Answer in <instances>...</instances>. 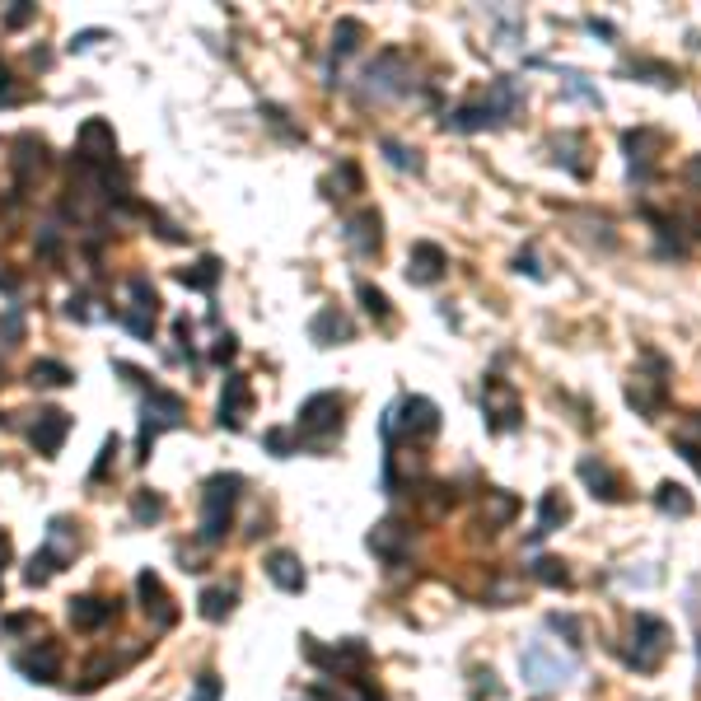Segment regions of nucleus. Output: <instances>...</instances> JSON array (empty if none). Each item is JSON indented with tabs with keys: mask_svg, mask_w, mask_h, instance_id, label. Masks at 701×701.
Masks as SVG:
<instances>
[{
	"mask_svg": "<svg viewBox=\"0 0 701 701\" xmlns=\"http://www.w3.org/2000/svg\"><path fill=\"white\" fill-rule=\"evenodd\" d=\"M519 673L533 692H552V688H566L575 678V659L562 655L552 641H533L524 655H519Z\"/></svg>",
	"mask_w": 701,
	"mask_h": 701,
	"instance_id": "f257e3e1",
	"label": "nucleus"
},
{
	"mask_svg": "<svg viewBox=\"0 0 701 701\" xmlns=\"http://www.w3.org/2000/svg\"><path fill=\"white\" fill-rule=\"evenodd\" d=\"M239 477L234 472H215L201 491V538L206 543H220L224 528H230V514H234V501H239Z\"/></svg>",
	"mask_w": 701,
	"mask_h": 701,
	"instance_id": "f03ea898",
	"label": "nucleus"
},
{
	"mask_svg": "<svg viewBox=\"0 0 701 701\" xmlns=\"http://www.w3.org/2000/svg\"><path fill=\"white\" fill-rule=\"evenodd\" d=\"M664 655H669V622L655 617V612H641L636 617V646L627 655V664L636 673H655L659 664H664Z\"/></svg>",
	"mask_w": 701,
	"mask_h": 701,
	"instance_id": "7ed1b4c3",
	"label": "nucleus"
},
{
	"mask_svg": "<svg viewBox=\"0 0 701 701\" xmlns=\"http://www.w3.org/2000/svg\"><path fill=\"white\" fill-rule=\"evenodd\" d=\"M182 398L178 393H164V388H150V402H146V421H140V459H150V444L159 430H173L182 426Z\"/></svg>",
	"mask_w": 701,
	"mask_h": 701,
	"instance_id": "20e7f679",
	"label": "nucleus"
},
{
	"mask_svg": "<svg viewBox=\"0 0 701 701\" xmlns=\"http://www.w3.org/2000/svg\"><path fill=\"white\" fill-rule=\"evenodd\" d=\"M407 56L402 52H379L375 56V66L365 71V94H375V98H388V94H402L407 89Z\"/></svg>",
	"mask_w": 701,
	"mask_h": 701,
	"instance_id": "39448f33",
	"label": "nucleus"
},
{
	"mask_svg": "<svg viewBox=\"0 0 701 701\" xmlns=\"http://www.w3.org/2000/svg\"><path fill=\"white\" fill-rule=\"evenodd\" d=\"M664 375H669V365H664V356H659L655 360V375H631V384H627V402L641 411L646 421H655L659 407H664V393H669Z\"/></svg>",
	"mask_w": 701,
	"mask_h": 701,
	"instance_id": "423d86ee",
	"label": "nucleus"
},
{
	"mask_svg": "<svg viewBox=\"0 0 701 701\" xmlns=\"http://www.w3.org/2000/svg\"><path fill=\"white\" fill-rule=\"evenodd\" d=\"M342 393H314L304 407H300V430L304 435H333L342 430Z\"/></svg>",
	"mask_w": 701,
	"mask_h": 701,
	"instance_id": "0eeeda50",
	"label": "nucleus"
},
{
	"mask_svg": "<svg viewBox=\"0 0 701 701\" xmlns=\"http://www.w3.org/2000/svg\"><path fill=\"white\" fill-rule=\"evenodd\" d=\"M486 426L491 430H514V426H524V407L519 398H514V388L505 379H486Z\"/></svg>",
	"mask_w": 701,
	"mask_h": 701,
	"instance_id": "6e6552de",
	"label": "nucleus"
},
{
	"mask_svg": "<svg viewBox=\"0 0 701 701\" xmlns=\"http://www.w3.org/2000/svg\"><path fill=\"white\" fill-rule=\"evenodd\" d=\"M580 482L589 486V496L594 501H608V505H622L627 501V486H622V477L608 468V463H599V459H580Z\"/></svg>",
	"mask_w": 701,
	"mask_h": 701,
	"instance_id": "1a4fd4ad",
	"label": "nucleus"
},
{
	"mask_svg": "<svg viewBox=\"0 0 701 701\" xmlns=\"http://www.w3.org/2000/svg\"><path fill=\"white\" fill-rule=\"evenodd\" d=\"M444 266H449V258H444L440 243H417V249L407 253V281L411 285H435L444 276Z\"/></svg>",
	"mask_w": 701,
	"mask_h": 701,
	"instance_id": "9d476101",
	"label": "nucleus"
},
{
	"mask_svg": "<svg viewBox=\"0 0 701 701\" xmlns=\"http://www.w3.org/2000/svg\"><path fill=\"white\" fill-rule=\"evenodd\" d=\"M393 421H402V430L407 435H421V440H430L440 430V407L430 402V398H407L398 411H393Z\"/></svg>",
	"mask_w": 701,
	"mask_h": 701,
	"instance_id": "9b49d317",
	"label": "nucleus"
},
{
	"mask_svg": "<svg viewBox=\"0 0 701 701\" xmlns=\"http://www.w3.org/2000/svg\"><path fill=\"white\" fill-rule=\"evenodd\" d=\"M136 589H140V599H146V612L155 617V627H159V631H169V627L178 622V608L169 604V594H164V580H159L155 570H140Z\"/></svg>",
	"mask_w": 701,
	"mask_h": 701,
	"instance_id": "f8f14e48",
	"label": "nucleus"
},
{
	"mask_svg": "<svg viewBox=\"0 0 701 701\" xmlns=\"http://www.w3.org/2000/svg\"><path fill=\"white\" fill-rule=\"evenodd\" d=\"M80 155H85L89 164H113L117 159V136H113L108 122L89 117L85 127H80Z\"/></svg>",
	"mask_w": 701,
	"mask_h": 701,
	"instance_id": "ddd939ff",
	"label": "nucleus"
},
{
	"mask_svg": "<svg viewBox=\"0 0 701 701\" xmlns=\"http://www.w3.org/2000/svg\"><path fill=\"white\" fill-rule=\"evenodd\" d=\"M66 430H71V417L52 407V411H38V421H33V430H29V440H33L38 453H47V459H52V453L61 449V440H66Z\"/></svg>",
	"mask_w": 701,
	"mask_h": 701,
	"instance_id": "4468645a",
	"label": "nucleus"
},
{
	"mask_svg": "<svg viewBox=\"0 0 701 701\" xmlns=\"http://www.w3.org/2000/svg\"><path fill=\"white\" fill-rule=\"evenodd\" d=\"M659 146H664V136L650 131V127L622 131V150H627V159H631V173H636V178H650V164H655V150H659Z\"/></svg>",
	"mask_w": 701,
	"mask_h": 701,
	"instance_id": "2eb2a0df",
	"label": "nucleus"
},
{
	"mask_svg": "<svg viewBox=\"0 0 701 701\" xmlns=\"http://www.w3.org/2000/svg\"><path fill=\"white\" fill-rule=\"evenodd\" d=\"M113 617H117V599H94V594L71 599V627L75 631H98V627H108Z\"/></svg>",
	"mask_w": 701,
	"mask_h": 701,
	"instance_id": "dca6fc26",
	"label": "nucleus"
},
{
	"mask_svg": "<svg viewBox=\"0 0 701 701\" xmlns=\"http://www.w3.org/2000/svg\"><path fill=\"white\" fill-rule=\"evenodd\" d=\"M407 543H411V528L402 519H384V524H375V533H369V552L384 556V562H402Z\"/></svg>",
	"mask_w": 701,
	"mask_h": 701,
	"instance_id": "f3484780",
	"label": "nucleus"
},
{
	"mask_svg": "<svg viewBox=\"0 0 701 701\" xmlns=\"http://www.w3.org/2000/svg\"><path fill=\"white\" fill-rule=\"evenodd\" d=\"M14 669L33 678V683H52L56 669H61V650L52 641H43V650H24V655H14Z\"/></svg>",
	"mask_w": 701,
	"mask_h": 701,
	"instance_id": "a211bd4d",
	"label": "nucleus"
},
{
	"mask_svg": "<svg viewBox=\"0 0 701 701\" xmlns=\"http://www.w3.org/2000/svg\"><path fill=\"white\" fill-rule=\"evenodd\" d=\"M249 379L243 375H230L224 379V393H220V426H230V430H239L243 426V417H249Z\"/></svg>",
	"mask_w": 701,
	"mask_h": 701,
	"instance_id": "6ab92c4d",
	"label": "nucleus"
},
{
	"mask_svg": "<svg viewBox=\"0 0 701 701\" xmlns=\"http://www.w3.org/2000/svg\"><path fill=\"white\" fill-rule=\"evenodd\" d=\"M350 333H356V327H350V318L342 314V308H318L314 314V323H308V337H314L318 346H333V342H350Z\"/></svg>",
	"mask_w": 701,
	"mask_h": 701,
	"instance_id": "aec40b11",
	"label": "nucleus"
},
{
	"mask_svg": "<svg viewBox=\"0 0 701 701\" xmlns=\"http://www.w3.org/2000/svg\"><path fill=\"white\" fill-rule=\"evenodd\" d=\"M379 215L375 211H360L356 220L346 224V239H350V249H356L360 258H375L379 253V243H384V230H379Z\"/></svg>",
	"mask_w": 701,
	"mask_h": 701,
	"instance_id": "412c9836",
	"label": "nucleus"
},
{
	"mask_svg": "<svg viewBox=\"0 0 701 701\" xmlns=\"http://www.w3.org/2000/svg\"><path fill=\"white\" fill-rule=\"evenodd\" d=\"M266 575H272V585L285 589V594L304 589V566H300L295 552H272V556H266Z\"/></svg>",
	"mask_w": 701,
	"mask_h": 701,
	"instance_id": "4be33fe9",
	"label": "nucleus"
},
{
	"mask_svg": "<svg viewBox=\"0 0 701 701\" xmlns=\"http://www.w3.org/2000/svg\"><path fill=\"white\" fill-rule=\"evenodd\" d=\"M486 108L496 113V122H510L514 113L524 108V85H519V80H510V75L496 80V85H491V94H486Z\"/></svg>",
	"mask_w": 701,
	"mask_h": 701,
	"instance_id": "5701e85b",
	"label": "nucleus"
},
{
	"mask_svg": "<svg viewBox=\"0 0 701 701\" xmlns=\"http://www.w3.org/2000/svg\"><path fill=\"white\" fill-rule=\"evenodd\" d=\"M566 519H570V505H566V496H562V491H547V496H543V505H538V528H533V543H538V538H547V533H556V528H562Z\"/></svg>",
	"mask_w": 701,
	"mask_h": 701,
	"instance_id": "b1692460",
	"label": "nucleus"
},
{
	"mask_svg": "<svg viewBox=\"0 0 701 701\" xmlns=\"http://www.w3.org/2000/svg\"><path fill=\"white\" fill-rule=\"evenodd\" d=\"M482 127H496V113L486 103H468V108L444 117V131H482Z\"/></svg>",
	"mask_w": 701,
	"mask_h": 701,
	"instance_id": "393cba45",
	"label": "nucleus"
},
{
	"mask_svg": "<svg viewBox=\"0 0 701 701\" xmlns=\"http://www.w3.org/2000/svg\"><path fill=\"white\" fill-rule=\"evenodd\" d=\"M655 505L664 510V514H678V519H692V496H688V486H678V482H659L655 491Z\"/></svg>",
	"mask_w": 701,
	"mask_h": 701,
	"instance_id": "a878e982",
	"label": "nucleus"
},
{
	"mask_svg": "<svg viewBox=\"0 0 701 701\" xmlns=\"http://www.w3.org/2000/svg\"><path fill=\"white\" fill-rule=\"evenodd\" d=\"M178 281L188 285V291H211V285L220 281V262H215V258H201V262H192V266H182Z\"/></svg>",
	"mask_w": 701,
	"mask_h": 701,
	"instance_id": "bb28decb",
	"label": "nucleus"
},
{
	"mask_svg": "<svg viewBox=\"0 0 701 701\" xmlns=\"http://www.w3.org/2000/svg\"><path fill=\"white\" fill-rule=\"evenodd\" d=\"M528 570H533V580L547 585V589H566L570 585V570H566V562H556V556H538Z\"/></svg>",
	"mask_w": 701,
	"mask_h": 701,
	"instance_id": "cd10ccee",
	"label": "nucleus"
},
{
	"mask_svg": "<svg viewBox=\"0 0 701 701\" xmlns=\"http://www.w3.org/2000/svg\"><path fill=\"white\" fill-rule=\"evenodd\" d=\"M514 510H519V501H514V496H505V491H486L482 519H486V528H496V524H510L514 519Z\"/></svg>",
	"mask_w": 701,
	"mask_h": 701,
	"instance_id": "c85d7f7f",
	"label": "nucleus"
},
{
	"mask_svg": "<svg viewBox=\"0 0 701 701\" xmlns=\"http://www.w3.org/2000/svg\"><path fill=\"white\" fill-rule=\"evenodd\" d=\"M197 604H201V617H206V622H224V617L234 612V589H206Z\"/></svg>",
	"mask_w": 701,
	"mask_h": 701,
	"instance_id": "c756f323",
	"label": "nucleus"
},
{
	"mask_svg": "<svg viewBox=\"0 0 701 701\" xmlns=\"http://www.w3.org/2000/svg\"><path fill=\"white\" fill-rule=\"evenodd\" d=\"M19 155H14V173L19 178H29L33 173V164L43 169V140H33V136H19V146H14Z\"/></svg>",
	"mask_w": 701,
	"mask_h": 701,
	"instance_id": "7c9ffc66",
	"label": "nucleus"
},
{
	"mask_svg": "<svg viewBox=\"0 0 701 701\" xmlns=\"http://www.w3.org/2000/svg\"><path fill=\"white\" fill-rule=\"evenodd\" d=\"M56 570H61V556L43 547V552H33V562H29V570H24V580H29V585H47Z\"/></svg>",
	"mask_w": 701,
	"mask_h": 701,
	"instance_id": "2f4dec72",
	"label": "nucleus"
},
{
	"mask_svg": "<svg viewBox=\"0 0 701 701\" xmlns=\"http://www.w3.org/2000/svg\"><path fill=\"white\" fill-rule=\"evenodd\" d=\"M360 33H365V29L356 24V19H342L337 33H333V61H342V56L356 52V47H360Z\"/></svg>",
	"mask_w": 701,
	"mask_h": 701,
	"instance_id": "473e14b6",
	"label": "nucleus"
},
{
	"mask_svg": "<svg viewBox=\"0 0 701 701\" xmlns=\"http://www.w3.org/2000/svg\"><path fill=\"white\" fill-rule=\"evenodd\" d=\"M29 375H33V384H47V388H66V384L75 379L61 360H38V365L29 369Z\"/></svg>",
	"mask_w": 701,
	"mask_h": 701,
	"instance_id": "72a5a7b5",
	"label": "nucleus"
},
{
	"mask_svg": "<svg viewBox=\"0 0 701 701\" xmlns=\"http://www.w3.org/2000/svg\"><path fill=\"white\" fill-rule=\"evenodd\" d=\"M580 150H585V140H580V136H566V146H562V140H556V164H566V169H570L575 178H589V164H580V159H575Z\"/></svg>",
	"mask_w": 701,
	"mask_h": 701,
	"instance_id": "f704fd0d",
	"label": "nucleus"
},
{
	"mask_svg": "<svg viewBox=\"0 0 701 701\" xmlns=\"http://www.w3.org/2000/svg\"><path fill=\"white\" fill-rule=\"evenodd\" d=\"M356 291H360V300H365V314H369V318H379V323L393 318V308H388V295H384V291H375L369 281H360Z\"/></svg>",
	"mask_w": 701,
	"mask_h": 701,
	"instance_id": "c9c22d12",
	"label": "nucleus"
},
{
	"mask_svg": "<svg viewBox=\"0 0 701 701\" xmlns=\"http://www.w3.org/2000/svg\"><path fill=\"white\" fill-rule=\"evenodd\" d=\"M562 80H566V94H575V98L594 103V108H604V94L589 85V75H580V71H562Z\"/></svg>",
	"mask_w": 701,
	"mask_h": 701,
	"instance_id": "e433bc0d",
	"label": "nucleus"
},
{
	"mask_svg": "<svg viewBox=\"0 0 701 701\" xmlns=\"http://www.w3.org/2000/svg\"><path fill=\"white\" fill-rule=\"evenodd\" d=\"M127 291H131V300H136V304H131L136 314H146V318H155V308H159V295L150 291V281H140V276H131V281H127Z\"/></svg>",
	"mask_w": 701,
	"mask_h": 701,
	"instance_id": "4c0bfd02",
	"label": "nucleus"
},
{
	"mask_svg": "<svg viewBox=\"0 0 701 701\" xmlns=\"http://www.w3.org/2000/svg\"><path fill=\"white\" fill-rule=\"evenodd\" d=\"M384 155H388V164H393V169H411V173H421V155H417V150H407L402 140H384Z\"/></svg>",
	"mask_w": 701,
	"mask_h": 701,
	"instance_id": "58836bf2",
	"label": "nucleus"
},
{
	"mask_svg": "<svg viewBox=\"0 0 701 701\" xmlns=\"http://www.w3.org/2000/svg\"><path fill=\"white\" fill-rule=\"evenodd\" d=\"M131 514H136L140 524H155V519H164V501H159V496H150V491H140L136 505H131Z\"/></svg>",
	"mask_w": 701,
	"mask_h": 701,
	"instance_id": "ea45409f",
	"label": "nucleus"
},
{
	"mask_svg": "<svg viewBox=\"0 0 701 701\" xmlns=\"http://www.w3.org/2000/svg\"><path fill=\"white\" fill-rule=\"evenodd\" d=\"M113 673H117V659H98V664H89V678H85V683H80V692H94V688H103Z\"/></svg>",
	"mask_w": 701,
	"mask_h": 701,
	"instance_id": "a19ab883",
	"label": "nucleus"
},
{
	"mask_svg": "<svg viewBox=\"0 0 701 701\" xmlns=\"http://www.w3.org/2000/svg\"><path fill=\"white\" fill-rule=\"evenodd\" d=\"M552 627H556V631H566V636H570V646H585V631H580V622H575L570 612H566V617H562V612H552Z\"/></svg>",
	"mask_w": 701,
	"mask_h": 701,
	"instance_id": "79ce46f5",
	"label": "nucleus"
},
{
	"mask_svg": "<svg viewBox=\"0 0 701 701\" xmlns=\"http://www.w3.org/2000/svg\"><path fill=\"white\" fill-rule=\"evenodd\" d=\"M10 103H19V85H14L10 66H5V61H0V108H10Z\"/></svg>",
	"mask_w": 701,
	"mask_h": 701,
	"instance_id": "37998d69",
	"label": "nucleus"
},
{
	"mask_svg": "<svg viewBox=\"0 0 701 701\" xmlns=\"http://www.w3.org/2000/svg\"><path fill=\"white\" fill-rule=\"evenodd\" d=\"M192 701H220V678H215V673H201V678H197Z\"/></svg>",
	"mask_w": 701,
	"mask_h": 701,
	"instance_id": "c03bdc74",
	"label": "nucleus"
},
{
	"mask_svg": "<svg viewBox=\"0 0 701 701\" xmlns=\"http://www.w3.org/2000/svg\"><path fill=\"white\" fill-rule=\"evenodd\" d=\"M266 449L281 453V459H291V453H295V444H291V435H285V430H266Z\"/></svg>",
	"mask_w": 701,
	"mask_h": 701,
	"instance_id": "a18cd8bd",
	"label": "nucleus"
},
{
	"mask_svg": "<svg viewBox=\"0 0 701 701\" xmlns=\"http://www.w3.org/2000/svg\"><path fill=\"white\" fill-rule=\"evenodd\" d=\"M514 266H519V272H528L533 281H547V272L538 266V258H533V253H519V258H514Z\"/></svg>",
	"mask_w": 701,
	"mask_h": 701,
	"instance_id": "49530a36",
	"label": "nucleus"
},
{
	"mask_svg": "<svg viewBox=\"0 0 701 701\" xmlns=\"http://www.w3.org/2000/svg\"><path fill=\"white\" fill-rule=\"evenodd\" d=\"M29 19H33V5H14V10L5 14V29H24Z\"/></svg>",
	"mask_w": 701,
	"mask_h": 701,
	"instance_id": "de8ad7c7",
	"label": "nucleus"
},
{
	"mask_svg": "<svg viewBox=\"0 0 701 701\" xmlns=\"http://www.w3.org/2000/svg\"><path fill=\"white\" fill-rule=\"evenodd\" d=\"M673 444H678V453H683V459L701 472V444H688V440H673Z\"/></svg>",
	"mask_w": 701,
	"mask_h": 701,
	"instance_id": "09e8293b",
	"label": "nucleus"
},
{
	"mask_svg": "<svg viewBox=\"0 0 701 701\" xmlns=\"http://www.w3.org/2000/svg\"><path fill=\"white\" fill-rule=\"evenodd\" d=\"M683 173H688V182H692V188L701 192V155H697V159H688V169H683Z\"/></svg>",
	"mask_w": 701,
	"mask_h": 701,
	"instance_id": "8fccbe9b",
	"label": "nucleus"
},
{
	"mask_svg": "<svg viewBox=\"0 0 701 701\" xmlns=\"http://www.w3.org/2000/svg\"><path fill=\"white\" fill-rule=\"evenodd\" d=\"M230 356H234V337L224 333V337H220V346H215V360H230Z\"/></svg>",
	"mask_w": 701,
	"mask_h": 701,
	"instance_id": "3c124183",
	"label": "nucleus"
},
{
	"mask_svg": "<svg viewBox=\"0 0 701 701\" xmlns=\"http://www.w3.org/2000/svg\"><path fill=\"white\" fill-rule=\"evenodd\" d=\"M24 627H33V617H29V612H19V617H5V631H24Z\"/></svg>",
	"mask_w": 701,
	"mask_h": 701,
	"instance_id": "603ef678",
	"label": "nucleus"
},
{
	"mask_svg": "<svg viewBox=\"0 0 701 701\" xmlns=\"http://www.w3.org/2000/svg\"><path fill=\"white\" fill-rule=\"evenodd\" d=\"M692 435H701V411H692V421H688V430H678V440H692Z\"/></svg>",
	"mask_w": 701,
	"mask_h": 701,
	"instance_id": "864d4df0",
	"label": "nucleus"
},
{
	"mask_svg": "<svg viewBox=\"0 0 701 701\" xmlns=\"http://www.w3.org/2000/svg\"><path fill=\"white\" fill-rule=\"evenodd\" d=\"M589 29H594V33H599V38H612V33H617L612 24H599V19H589Z\"/></svg>",
	"mask_w": 701,
	"mask_h": 701,
	"instance_id": "5fc2aeb1",
	"label": "nucleus"
},
{
	"mask_svg": "<svg viewBox=\"0 0 701 701\" xmlns=\"http://www.w3.org/2000/svg\"><path fill=\"white\" fill-rule=\"evenodd\" d=\"M356 701H384V697H379L375 688H360V692H356Z\"/></svg>",
	"mask_w": 701,
	"mask_h": 701,
	"instance_id": "6e6d98bb",
	"label": "nucleus"
},
{
	"mask_svg": "<svg viewBox=\"0 0 701 701\" xmlns=\"http://www.w3.org/2000/svg\"><path fill=\"white\" fill-rule=\"evenodd\" d=\"M5 562H10V538L0 533V566H5Z\"/></svg>",
	"mask_w": 701,
	"mask_h": 701,
	"instance_id": "4d7b16f0",
	"label": "nucleus"
},
{
	"mask_svg": "<svg viewBox=\"0 0 701 701\" xmlns=\"http://www.w3.org/2000/svg\"><path fill=\"white\" fill-rule=\"evenodd\" d=\"M0 291H14V281H10L5 272H0Z\"/></svg>",
	"mask_w": 701,
	"mask_h": 701,
	"instance_id": "13d9d810",
	"label": "nucleus"
}]
</instances>
